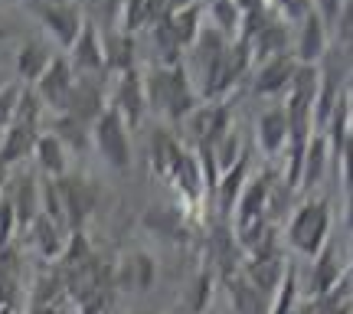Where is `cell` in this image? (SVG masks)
<instances>
[{"mask_svg": "<svg viewBox=\"0 0 353 314\" xmlns=\"http://www.w3.org/2000/svg\"><path fill=\"white\" fill-rule=\"evenodd\" d=\"M26 314H65V311H63V302H59V304H30Z\"/></svg>", "mask_w": 353, "mask_h": 314, "instance_id": "38", "label": "cell"}, {"mask_svg": "<svg viewBox=\"0 0 353 314\" xmlns=\"http://www.w3.org/2000/svg\"><path fill=\"white\" fill-rule=\"evenodd\" d=\"M327 56V26L321 23L314 10H307L304 20H298V39H294V63L317 66Z\"/></svg>", "mask_w": 353, "mask_h": 314, "instance_id": "10", "label": "cell"}, {"mask_svg": "<svg viewBox=\"0 0 353 314\" xmlns=\"http://www.w3.org/2000/svg\"><path fill=\"white\" fill-rule=\"evenodd\" d=\"M242 23V13L236 10L232 0H213L210 3V26H216L223 37H232Z\"/></svg>", "mask_w": 353, "mask_h": 314, "instance_id": "30", "label": "cell"}, {"mask_svg": "<svg viewBox=\"0 0 353 314\" xmlns=\"http://www.w3.org/2000/svg\"><path fill=\"white\" fill-rule=\"evenodd\" d=\"M255 135H259V144H262L265 154L285 151L288 148V112H285V105H268L255 121Z\"/></svg>", "mask_w": 353, "mask_h": 314, "instance_id": "14", "label": "cell"}, {"mask_svg": "<svg viewBox=\"0 0 353 314\" xmlns=\"http://www.w3.org/2000/svg\"><path fill=\"white\" fill-rule=\"evenodd\" d=\"M268 193H272V177H268V174L245 180L239 200H236V206H239V210H236V229L249 226V223H255V219H265Z\"/></svg>", "mask_w": 353, "mask_h": 314, "instance_id": "13", "label": "cell"}, {"mask_svg": "<svg viewBox=\"0 0 353 314\" xmlns=\"http://www.w3.org/2000/svg\"><path fill=\"white\" fill-rule=\"evenodd\" d=\"M350 249H353V246H350Z\"/></svg>", "mask_w": 353, "mask_h": 314, "instance_id": "44", "label": "cell"}, {"mask_svg": "<svg viewBox=\"0 0 353 314\" xmlns=\"http://www.w3.org/2000/svg\"><path fill=\"white\" fill-rule=\"evenodd\" d=\"M114 112L121 115V121L128 128H134L148 112V92H144V76L138 69H128V72H118V82L112 88V99H108Z\"/></svg>", "mask_w": 353, "mask_h": 314, "instance_id": "7", "label": "cell"}, {"mask_svg": "<svg viewBox=\"0 0 353 314\" xmlns=\"http://www.w3.org/2000/svg\"><path fill=\"white\" fill-rule=\"evenodd\" d=\"M105 88L99 86V79L92 76H76V86H72V95L65 101V115H72L82 125H95V118L105 112Z\"/></svg>", "mask_w": 353, "mask_h": 314, "instance_id": "9", "label": "cell"}, {"mask_svg": "<svg viewBox=\"0 0 353 314\" xmlns=\"http://www.w3.org/2000/svg\"><path fill=\"white\" fill-rule=\"evenodd\" d=\"M347 223L353 226V190H350V197H347Z\"/></svg>", "mask_w": 353, "mask_h": 314, "instance_id": "39", "label": "cell"}, {"mask_svg": "<svg viewBox=\"0 0 353 314\" xmlns=\"http://www.w3.org/2000/svg\"><path fill=\"white\" fill-rule=\"evenodd\" d=\"M337 278H341V265L334 259V252L321 249L314 255V291L317 295H327V291L337 285Z\"/></svg>", "mask_w": 353, "mask_h": 314, "instance_id": "28", "label": "cell"}, {"mask_svg": "<svg viewBox=\"0 0 353 314\" xmlns=\"http://www.w3.org/2000/svg\"><path fill=\"white\" fill-rule=\"evenodd\" d=\"M50 135L63 144L65 151H88V144H92V128L76 121L65 112H56L50 118Z\"/></svg>", "mask_w": 353, "mask_h": 314, "instance_id": "20", "label": "cell"}, {"mask_svg": "<svg viewBox=\"0 0 353 314\" xmlns=\"http://www.w3.org/2000/svg\"><path fill=\"white\" fill-rule=\"evenodd\" d=\"M298 72V63L294 56H272V59H262L259 63V72H255V92L259 95H281L291 88V79Z\"/></svg>", "mask_w": 353, "mask_h": 314, "instance_id": "12", "label": "cell"}, {"mask_svg": "<svg viewBox=\"0 0 353 314\" xmlns=\"http://www.w3.org/2000/svg\"><path fill=\"white\" fill-rule=\"evenodd\" d=\"M294 302H298V275H294V268L288 265L281 285H278V291L272 295V302H268V314H291L294 311Z\"/></svg>", "mask_w": 353, "mask_h": 314, "instance_id": "29", "label": "cell"}, {"mask_svg": "<svg viewBox=\"0 0 353 314\" xmlns=\"http://www.w3.org/2000/svg\"><path fill=\"white\" fill-rule=\"evenodd\" d=\"M183 157H187V151L167 131H157V138H154V167H157V174L170 180L176 174V167L183 164Z\"/></svg>", "mask_w": 353, "mask_h": 314, "instance_id": "25", "label": "cell"}, {"mask_svg": "<svg viewBox=\"0 0 353 314\" xmlns=\"http://www.w3.org/2000/svg\"><path fill=\"white\" fill-rule=\"evenodd\" d=\"M30 10L37 13V20L50 30V37L56 39L63 50H69V46L76 43L79 30L85 23L79 3H72V0H30Z\"/></svg>", "mask_w": 353, "mask_h": 314, "instance_id": "4", "label": "cell"}, {"mask_svg": "<svg viewBox=\"0 0 353 314\" xmlns=\"http://www.w3.org/2000/svg\"><path fill=\"white\" fill-rule=\"evenodd\" d=\"M118 23H121V33H134V30H141L144 23H151V20H148V0H121Z\"/></svg>", "mask_w": 353, "mask_h": 314, "instance_id": "32", "label": "cell"}, {"mask_svg": "<svg viewBox=\"0 0 353 314\" xmlns=\"http://www.w3.org/2000/svg\"><path fill=\"white\" fill-rule=\"evenodd\" d=\"M144 226L151 229V233H157V236L174 239V242L187 236L183 216L176 213V210H170V206H154V210H148V213H144Z\"/></svg>", "mask_w": 353, "mask_h": 314, "instance_id": "26", "label": "cell"}, {"mask_svg": "<svg viewBox=\"0 0 353 314\" xmlns=\"http://www.w3.org/2000/svg\"><path fill=\"white\" fill-rule=\"evenodd\" d=\"M272 7L281 10L285 20H304L311 10V0H272Z\"/></svg>", "mask_w": 353, "mask_h": 314, "instance_id": "36", "label": "cell"}, {"mask_svg": "<svg viewBox=\"0 0 353 314\" xmlns=\"http://www.w3.org/2000/svg\"><path fill=\"white\" fill-rule=\"evenodd\" d=\"M92 144L99 148L101 161L114 167V170H128L131 167V138H128V125L112 105L95 118L92 125Z\"/></svg>", "mask_w": 353, "mask_h": 314, "instance_id": "3", "label": "cell"}, {"mask_svg": "<svg viewBox=\"0 0 353 314\" xmlns=\"http://www.w3.org/2000/svg\"><path fill=\"white\" fill-rule=\"evenodd\" d=\"M334 33L343 43V50H353V0H343L341 13L334 20Z\"/></svg>", "mask_w": 353, "mask_h": 314, "instance_id": "34", "label": "cell"}, {"mask_svg": "<svg viewBox=\"0 0 353 314\" xmlns=\"http://www.w3.org/2000/svg\"><path fill=\"white\" fill-rule=\"evenodd\" d=\"M101 52H105V72H128V69H138L134 66V37L112 30L101 39Z\"/></svg>", "mask_w": 353, "mask_h": 314, "instance_id": "18", "label": "cell"}, {"mask_svg": "<svg viewBox=\"0 0 353 314\" xmlns=\"http://www.w3.org/2000/svg\"><path fill=\"white\" fill-rule=\"evenodd\" d=\"M13 210V219H17V229H30L33 219L39 216V180L33 174L17 177L13 184V193L7 197Z\"/></svg>", "mask_w": 353, "mask_h": 314, "instance_id": "15", "label": "cell"}, {"mask_svg": "<svg viewBox=\"0 0 353 314\" xmlns=\"http://www.w3.org/2000/svg\"><path fill=\"white\" fill-rule=\"evenodd\" d=\"M213 298V272H196V278L190 282V291H187V308L190 314H203L206 311V304Z\"/></svg>", "mask_w": 353, "mask_h": 314, "instance_id": "31", "label": "cell"}, {"mask_svg": "<svg viewBox=\"0 0 353 314\" xmlns=\"http://www.w3.org/2000/svg\"><path fill=\"white\" fill-rule=\"evenodd\" d=\"M337 167H341L343 180H347V190H353V131L343 138L341 148H337Z\"/></svg>", "mask_w": 353, "mask_h": 314, "instance_id": "35", "label": "cell"}, {"mask_svg": "<svg viewBox=\"0 0 353 314\" xmlns=\"http://www.w3.org/2000/svg\"><path fill=\"white\" fill-rule=\"evenodd\" d=\"M72 86H76V69L65 56H52V63L46 66V72L37 79L33 86V95L39 99L43 108H50L52 115L65 112V101L72 95Z\"/></svg>", "mask_w": 353, "mask_h": 314, "instance_id": "6", "label": "cell"}, {"mask_svg": "<svg viewBox=\"0 0 353 314\" xmlns=\"http://www.w3.org/2000/svg\"><path fill=\"white\" fill-rule=\"evenodd\" d=\"M210 151H213V161H216V170H219V177L226 174V170H232L236 164L242 161V144H239V135L236 131H226L219 141H213L210 144Z\"/></svg>", "mask_w": 353, "mask_h": 314, "instance_id": "27", "label": "cell"}, {"mask_svg": "<svg viewBox=\"0 0 353 314\" xmlns=\"http://www.w3.org/2000/svg\"><path fill=\"white\" fill-rule=\"evenodd\" d=\"M190 128H193V138L196 144H213L219 141L226 131H232V118H229V105L226 101H206V105H196L190 112Z\"/></svg>", "mask_w": 353, "mask_h": 314, "instance_id": "11", "label": "cell"}, {"mask_svg": "<svg viewBox=\"0 0 353 314\" xmlns=\"http://www.w3.org/2000/svg\"><path fill=\"white\" fill-rule=\"evenodd\" d=\"M0 39H3V30H0Z\"/></svg>", "mask_w": 353, "mask_h": 314, "instance_id": "43", "label": "cell"}, {"mask_svg": "<svg viewBox=\"0 0 353 314\" xmlns=\"http://www.w3.org/2000/svg\"><path fill=\"white\" fill-rule=\"evenodd\" d=\"M157 278V265L148 252H131L125 262H121V272H118V285H125L131 291H148Z\"/></svg>", "mask_w": 353, "mask_h": 314, "instance_id": "21", "label": "cell"}, {"mask_svg": "<svg viewBox=\"0 0 353 314\" xmlns=\"http://www.w3.org/2000/svg\"><path fill=\"white\" fill-rule=\"evenodd\" d=\"M327 157H330V148H327V138L324 135H311L307 148H304V157H301V174H298V184L311 190L321 184L324 177V167H327Z\"/></svg>", "mask_w": 353, "mask_h": 314, "instance_id": "22", "label": "cell"}, {"mask_svg": "<svg viewBox=\"0 0 353 314\" xmlns=\"http://www.w3.org/2000/svg\"><path fill=\"white\" fill-rule=\"evenodd\" d=\"M144 92H148V108L164 112L170 121H187L190 112L200 105V95L183 66H154L144 76Z\"/></svg>", "mask_w": 353, "mask_h": 314, "instance_id": "1", "label": "cell"}, {"mask_svg": "<svg viewBox=\"0 0 353 314\" xmlns=\"http://www.w3.org/2000/svg\"><path fill=\"white\" fill-rule=\"evenodd\" d=\"M343 314H353V304H347V308H343Z\"/></svg>", "mask_w": 353, "mask_h": 314, "instance_id": "41", "label": "cell"}, {"mask_svg": "<svg viewBox=\"0 0 353 314\" xmlns=\"http://www.w3.org/2000/svg\"><path fill=\"white\" fill-rule=\"evenodd\" d=\"M30 236L37 242V249L43 252V259H59L65 249V242H69V226L39 213L37 219H33V226H30Z\"/></svg>", "mask_w": 353, "mask_h": 314, "instance_id": "16", "label": "cell"}, {"mask_svg": "<svg viewBox=\"0 0 353 314\" xmlns=\"http://www.w3.org/2000/svg\"><path fill=\"white\" fill-rule=\"evenodd\" d=\"M20 82H3L0 86V131H7L17 115V101H20Z\"/></svg>", "mask_w": 353, "mask_h": 314, "instance_id": "33", "label": "cell"}, {"mask_svg": "<svg viewBox=\"0 0 353 314\" xmlns=\"http://www.w3.org/2000/svg\"><path fill=\"white\" fill-rule=\"evenodd\" d=\"M327 233H330V210L324 200H307L304 206H298V213L291 216L288 223V242L301 255H311V259L324 249Z\"/></svg>", "mask_w": 353, "mask_h": 314, "instance_id": "2", "label": "cell"}, {"mask_svg": "<svg viewBox=\"0 0 353 314\" xmlns=\"http://www.w3.org/2000/svg\"><path fill=\"white\" fill-rule=\"evenodd\" d=\"M72 69H76V76H92L99 79L105 72V52H101V37H99V26L95 20H85L82 30H79L76 43L69 46V56H65Z\"/></svg>", "mask_w": 353, "mask_h": 314, "instance_id": "8", "label": "cell"}, {"mask_svg": "<svg viewBox=\"0 0 353 314\" xmlns=\"http://www.w3.org/2000/svg\"><path fill=\"white\" fill-rule=\"evenodd\" d=\"M0 197H3V184H0Z\"/></svg>", "mask_w": 353, "mask_h": 314, "instance_id": "42", "label": "cell"}, {"mask_svg": "<svg viewBox=\"0 0 353 314\" xmlns=\"http://www.w3.org/2000/svg\"><path fill=\"white\" fill-rule=\"evenodd\" d=\"M203 7L196 3V0H187L183 7H176L174 13H170V30H174V37L180 46H193V39L200 37V30H203Z\"/></svg>", "mask_w": 353, "mask_h": 314, "instance_id": "23", "label": "cell"}, {"mask_svg": "<svg viewBox=\"0 0 353 314\" xmlns=\"http://www.w3.org/2000/svg\"><path fill=\"white\" fill-rule=\"evenodd\" d=\"M56 190H59V203H63V219L69 233L82 229L95 203H99V187L88 180V177H79V174H65L56 180Z\"/></svg>", "mask_w": 353, "mask_h": 314, "instance_id": "5", "label": "cell"}, {"mask_svg": "<svg viewBox=\"0 0 353 314\" xmlns=\"http://www.w3.org/2000/svg\"><path fill=\"white\" fill-rule=\"evenodd\" d=\"M33 157H37V167H39V174H43V177L59 180V177L69 174V170H65V167H69V154H65V148L52 138L50 131H43V135L37 138Z\"/></svg>", "mask_w": 353, "mask_h": 314, "instance_id": "19", "label": "cell"}, {"mask_svg": "<svg viewBox=\"0 0 353 314\" xmlns=\"http://www.w3.org/2000/svg\"><path fill=\"white\" fill-rule=\"evenodd\" d=\"M341 7H343V0H311V10L321 17V23H324V26H334V20H337Z\"/></svg>", "mask_w": 353, "mask_h": 314, "instance_id": "37", "label": "cell"}, {"mask_svg": "<svg viewBox=\"0 0 353 314\" xmlns=\"http://www.w3.org/2000/svg\"><path fill=\"white\" fill-rule=\"evenodd\" d=\"M229 298H232V314H268V298L242 278V272L236 278H229Z\"/></svg>", "mask_w": 353, "mask_h": 314, "instance_id": "24", "label": "cell"}, {"mask_svg": "<svg viewBox=\"0 0 353 314\" xmlns=\"http://www.w3.org/2000/svg\"><path fill=\"white\" fill-rule=\"evenodd\" d=\"M52 63V52L43 39H26L20 52H17V76L26 86H37V79L46 72V66Z\"/></svg>", "mask_w": 353, "mask_h": 314, "instance_id": "17", "label": "cell"}, {"mask_svg": "<svg viewBox=\"0 0 353 314\" xmlns=\"http://www.w3.org/2000/svg\"><path fill=\"white\" fill-rule=\"evenodd\" d=\"M347 105H350V131H353V95H347Z\"/></svg>", "mask_w": 353, "mask_h": 314, "instance_id": "40", "label": "cell"}]
</instances>
